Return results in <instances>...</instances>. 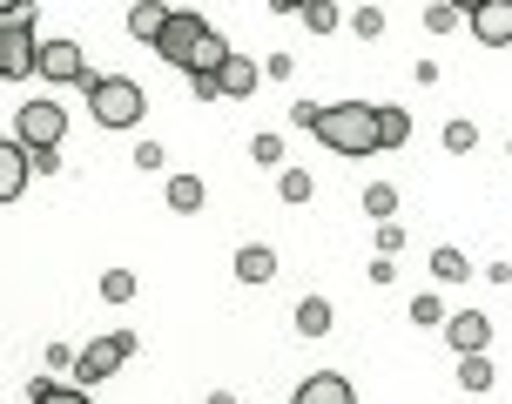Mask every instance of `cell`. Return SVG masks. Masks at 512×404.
<instances>
[{"label": "cell", "mask_w": 512, "mask_h": 404, "mask_svg": "<svg viewBox=\"0 0 512 404\" xmlns=\"http://www.w3.org/2000/svg\"><path fill=\"white\" fill-rule=\"evenodd\" d=\"M310 135L337 155H371L378 149V108H371V101H331Z\"/></svg>", "instance_id": "6da1fadb"}, {"label": "cell", "mask_w": 512, "mask_h": 404, "mask_svg": "<svg viewBox=\"0 0 512 404\" xmlns=\"http://www.w3.org/2000/svg\"><path fill=\"white\" fill-rule=\"evenodd\" d=\"M41 75V41H34V14L27 0L0 7V81H27Z\"/></svg>", "instance_id": "7a4b0ae2"}, {"label": "cell", "mask_w": 512, "mask_h": 404, "mask_svg": "<svg viewBox=\"0 0 512 404\" xmlns=\"http://www.w3.org/2000/svg\"><path fill=\"white\" fill-rule=\"evenodd\" d=\"M81 88H88V108H95V122H102V128H135V122H142V108H149V95H142L128 75H88Z\"/></svg>", "instance_id": "3957f363"}, {"label": "cell", "mask_w": 512, "mask_h": 404, "mask_svg": "<svg viewBox=\"0 0 512 404\" xmlns=\"http://www.w3.org/2000/svg\"><path fill=\"white\" fill-rule=\"evenodd\" d=\"M14 135H21L27 155H34V149H61V135H68V108L48 101V95L21 101V108H14Z\"/></svg>", "instance_id": "277c9868"}, {"label": "cell", "mask_w": 512, "mask_h": 404, "mask_svg": "<svg viewBox=\"0 0 512 404\" xmlns=\"http://www.w3.org/2000/svg\"><path fill=\"white\" fill-rule=\"evenodd\" d=\"M128 357H135V330H108L88 351H75V384H102L108 371H122Z\"/></svg>", "instance_id": "5b68a950"}, {"label": "cell", "mask_w": 512, "mask_h": 404, "mask_svg": "<svg viewBox=\"0 0 512 404\" xmlns=\"http://www.w3.org/2000/svg\"><path fill=\"white\" fill-rule=\"evenodd\" d=\"M209 21L196 14V7H169V27H162V41H155V54L162 61H176L182 75H189V61H196V48H203Z\"/></svg>", "instance_id": "8992f818"}, {"label": "cell", "mask_w": 512, "mask_h": 404, "mask_svg": "<svg viewBox=\"0 0 512 404\" xmlns=\"http://www.w3.org/2000/svg\"><path fill=\"white\" fill-rule=\"evenodd\" d=\"M465 21H472V41L506 48L512 41V0H479V7H465Z\"/></svg>", "instance_id": "52a82bcc"}, {"label": "cell", "mask_w": 512, "mask_h": 404, "mask_svg": "<svg viewBox=\"0 0 512 404\" xmlns=\"http://www.w3.org/2000/svg\"><path fill=\"white\" fill-rule=\"evenodd\" d=\"M88 54L75 41H41V81H88Z\"/></svg>", "instance_id": "ba28073f"}, {"label": "cell", "mask_w": 512, "mask_h": 404, "mask_svg": "<svg viewBox=\"0 0 512 404\" xmlns=\"http://www.w3.org/2000/svg\"><path fill=\"white\" fill-rule=\"evenodd\" d=\"M290 404H358V391H351L344 371H317V378H304L290 391Z\"/></svg>", "instance_id": "9c48e42d"}, {"label": "cell", "mask_w": 512, "mask_h": 404, "mask_svg": "<svg viewBox=\"0 0 512 404\" xmlns=\"http://www.w3.org/2000/svg\"><path fill=\"white\" fill-rule=\"evenodd\" d=\"M445 337H452V351H459V357H479L492 344V324L479 317V310H459V317H445Z\"/></svg>", "instance_id": "30bf717a"}, {"label": "cell", "mask_w": 512, "mask_h": 404, "mask_svg": "<svg viewBox=\"0 0 512 404\" xmlns=\"http://www.w3.org/2000/svg\"><path fill=\"white\" fill-rule=\"evenodd\" d=\"M27 176H34V169H27V149H21V142H0V202L21 196Z\"/></svg>", "instance_id": "8fae6325"}, {"label": "cell", "mask_w": 512, "mask_h": 404, "mask_svg": "<svg viewBox=\"0 0 512 404\" xmlns=\"http://www.w3.org/2000/svg\"><path fill=\"white\" fill-rule=\"evenodd\" d=\"M371 108H378V149H405L411 142V115L391 108V101H371Z\"/></svg>", "instance_id": "7c38bea8"}, {"label": "cell", "mask_w": 512, "mask_h": 404, "mask_svg": "<svg viewBox=\"0 0 512 404\" xmlns=\"http://www.w3.org/2000/svg\"><path fill=\"white\" fill-rule=\"evenodd\" d=\"M236 277H243V283H270V277H277V250L243 243V250H236Z\"/></svg>", "instance_id": "4fadbf2b"}, {"label": "cell", "mask_w": 512, "mask_h": 404, "mask_svg": "<svg viewBox=\"0 0 512 404\" xmlns=\"http://www.w3.org/2000/svg\"><path fill=\"white\" fill-rule=\"evenodd\" d=\"M162 27H169V7H155V0H142V7H128V34L135 41H162Z\"/></svg>", "instance_id": "5bb4252c"}, {"label": "cell", "mask_w": 512, "mask_h": 404, "mask_svg": "<svg viewBox=\"0 0 512 404\" xmlns=\"http://www.w3.org/2000/svg\"><path fill=\"white\" fill-rule=\"evenodd\" d=\"M216 88H223V95H256V61L250 54H230L223 75H216Z\"/></svg>", "instance_id": "9a60e30c"}, {"label": "cell", "mask_w": 512, "mask_h": 404, "mask_svg": "<svg viewBox=\"0 0 512 404\" xmlns=\"http://www.w3.org/2000/svg\"><path fill=\"white\" fill-rule=\"evenodd\" d=\"M223 61H230V41L209 27L203 34V48H196V61H189V75H223Z\"/></svg>", "instance_id": "2e32d148"}, {"label": "cell", "mask_w": 512, "mask_h": 404, "mask_svg": "<svg viewBox=\"0 0 512 404\" xmlns=\"http://www.w3.org/2000/svg\"><path fill=\"white\" fill-rule=\"evenodd\" d=\"M297 330H304V337H324V330H331V297H304L297 303Z\"/></svg>", "instance_id": "e0dca14e"}, {"label": "cell", "mask_w": 512, "mask_h": 404, "mask_svg": "<svg viewBox=\"0 0 512 404\" xmlns=\"http://www.w3.org/2000/svg\"><path fill=\"white\" fill-rule=\"evenodd\" d=\"M169 209H203V176H169Z\"/></svg>", "instance_id": "ac0fdd59"}, {"label": "cell", "mask_w": 512, "mask_h": 404, "mask_svg": "<svg viewBox=\"0 0 512 404\" xmlns=\"http://www.w3.org/2000/svg\"><path fill=\"white\" fill-rule=\"evenodd\" d=\"M432 277H438V283H465V277H472L465 250H432Z\"/></svg>", "instance_id": "d6986e66"}, {"label": "cell", "mask_w": 512, "mask_h": 404, "mask_svg": "<svg viewBox=\"0 0 512 404\" xmlns=\"http://www.w3.org/2000/svg\"><path fill=\"white\" fill-rule=\"evenodd\" d=\"M459 384L465 391H492V357L479 351V357H459Z\"/></svg>", "instance_id": "ffe728a7"}, {"label": "cell", "mask_w": 512, "mask_h": 404, "mask_svg": "<svg viewBox=\"0 0 512 404\" xmlns=\"http://www.w3.org/2000/svg\"><path fill=\"white\" fill-rule=\"evenodd\" d=\"M391 209H398V189H391V182H371V189H364V216L391 223Z\"/></svg>", "instance_id": "44dd1931"}, {"label": "cell", "mask_w": 512, "mask_h": 404, "mask_svg": "<svg viewBox=\"0 0 512 404\" xmlns=\"http://www.w3.org/2000/svg\"><path fill=\"white\" fill-rule=\"evenodd\" d=\"M34 404H95L81 384H34Z\"/></svg>", "instance_id": "7402d4cb"}, {"label": "cell", "mask_w": 512, "mask_h": 404, "mask_svg": "<svg viewBox=\"0 0 512 404\" xmlns=\"http://www.w3.org/2000/svg\"><path fill=\"white\" fill-rule=\"evenodd\" d=\"M297 14L310 21V34H337V21H344V14H337L331 0H310V7H297Z\"/></svg>", "instance_id": "603a6c76"}, {"label": "cell", "mask_w": 512, "mask_h": 404, "mask_svg": "<svg viewBox=\"0 0 512 404\" xmlns=\"http://www.w3.org/2000/svg\"><path fill=\"white\" fill-rule=\"evenodd\" d=\"M277 196L283 202H310V169H283V176H277Z\"/></svg>", "instance_id": "cb8c5ba5"}, {"label": "cell", "mask_w": 512, "mask_h": 404, "mask_svg": "<svg viewBox=\"0 0 512 404\" xmlns=\"http://www.w3.org/2000/svg\"><path fill=\"white\" fill-rule=\"evenodd\" d=\"M472 142H479V128L465 122V115H452V122H445V149H452V155H465Z\"/></svg>", "instance_id": "d4e9b609"}, {"label": "cell", "mask_w": 512, "mask_h": 404, "mask_svg": "<svg viewBox=\"0 0 512 404\" xmlns=\"http://www.w3.org/2000/svg\"><path fill=\"white\" fill-rule=\"evenodd\" d=\"M351 34H358V41H378L384 34V7H358V14H351Z\"/></svg>", "instance_id": "484cf974"}, {"label": "cell", "mask_w": 512, "mask_h": 404, "mask_svg": "<svg viewBox=\"0 0 512 404\" xmlns=\"http://www.w3.org/2000/svg\"><path fill=\"white\" fill-rule=\"evenodd\" d=\"M102 297L108 303H128V297H135V270H108V277H102Z\"/></svg>", "instance_id": "4316f807"}, {"label": "cell", "mask_w": 512, "mask_h": 404, "mask_svg": "<svg viewBox=\"0 0 512 404\" xmlns=\"http://www.w3.org/2000/svg\"><path fill=\"white\" fill-rule=\"evenodd\" d=\"M411 324H445V303L425 290V297H411Z\"/></svg>", "instance_id": "83f0119b"}, {"label": "cell", "mask_w": 512, "mask_h": 404, "mask_svg": "<svg viewBox=\"0 0 512 404\" xmlns=\"http://www.w3.org/2000/svg\"><path fill=\"white\" fill-rule=\"evenodd\" d=\"M459 21H465L459 7H425V27H432V34H452Z\"/></svg>", "instance_id": "f1b7e54d"}, {"label": "cell", "mask_w": 512, "mask_h": 404, "mask_svg": "<svg viewBox=\"0 0 512 404\" xmlns=\"http://www.w3.org/2000/svg\"><path fill=\"white\" fill-rule=\"evenodd\" d=\"M250 155H256V162H283V135H256Z\"/></svg>", "instance_id": "f546056e"}, {"label": "cell", "mask_w": 512, "mask_h": 404, "mask_svg": "<svg viewBox=\"0 0 512 404\" xmlns=\"http://www.w3.org/2000/svg\"><path fill=\"white\" fill-rule=\"evenodd\" d=\"M27 169H41V176H61V149H34V155H27Z\"/></svg>", "instance_id": "4dcf8cb0"}, {"label": "cell", "mask_w": 512, "mask_h": 404, "mask_svg": "<svg viewBox=\"0 0 512 404\" xmlns=\"http://www.w3.org/2000/svg\"><path fill=\"white\" fill-rule=\"evenodd\" d=\"M135 169H149V176H155V169H162V142H135Z\"/></svg>", "instance_id": "1f68e13d"}, {"label": "cell", "mask_w": 512, "mask_h": 404, "mask_svg": "<svg viewBox=\"0 0 512 404\" xmlns=\"http://www.w3.org/2000/svg\"><path fill=\"white\" fill-rule=\"evenodd\" d=\"M378 250L398 256V250H405V229H398V223H378Z\"/></svg>", "instance_id": "d6a6232c"}, {"label": "cell", "mask_w": 512, "mask_h": 404, "mask_svg": "<svg viewBox=\"0 0 512 404\" xmlns=\"http://www.w3.org/2000/svg\"><path fill=\"white\" fill-rule=\"evenodd\" d=\"M317 115H324L317 101H297V108H290V128H317Z\"/></svg>", "instance_id": "836d02e7"}, {"label": "cell", "mask_w": 512, "mask_h": 404, "mask_svg": "<svg viewBox=\"0 0 512 404\" xmlns=\"http://www.w3.org/2000/svg\"><path fill=\"white\" fill-rule=\"evenodd\" d=\"M263 75H277V81H290V75H297V61H290V54H270V61H263Z\"/></svg>", "instance_id": "e575fe53"}, {"label": "cell", "mask_w": 512, "mask_h": 404, "mask_svg": "<svg viewBox=\"0 0 512 404\" xmlns=\"http://www.w3.org/2000/svg\"><path fill=\"white\" fill-rule=\"evenodd\" d=\"M189 88H196V101H216L223 88H216V75H189Z\"/></svg>", "instance_id": "d590c367"}, {"label": "cell", "mask_w": 512, "mask_h": 404, "mask_svg": "<svg viewBox=\"0 0 512 404\" xmlns=\"http://www.w3.org/2000/svg\"><path fill=\"white\" fill-rule=\"evenodd\" d=\"M209 404H236V391H209Z\"/></svg>", "instance_id": "8d00e7d4"}]
</instances>
